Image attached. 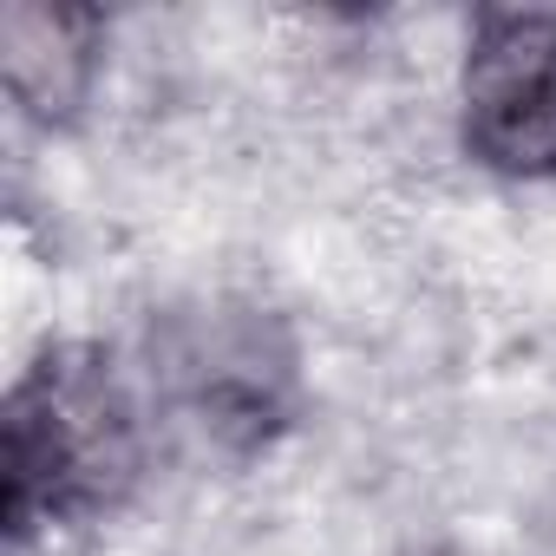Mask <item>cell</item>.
Returning a JSON list of instances; mask_svg holds the SVG:
<instances>
[{"mask_svg": "<svg viewBox=\"0 0 556 556\" xmlns=\"http://www.w3.org/2000/svg\"><path fill=\"white\" fill-rule=\"evenodd\" d=\"M138 406L99 348H47L14 380L0 419V517L14 543L105 517L138 484Z\"/></svg>", "mask_w": 556, "mask_h": 556, "instance_id": "1", "label": "cell"}, {"mask_svg": "<svg viewBox=\"0 0 556 556\" xmlns=\"http://www.w3.org/2000/svg\"><path fill=\"white\" fill-rule=\"evenodd\" d=\"M151 374L177 419L223 452H255L295 413V341L255 302L170 308L151 334Z\"/></svg>", "mask_w": 556, "mask_h": 556, "instance_id": "2", "label": "cell"}, {"mask_svg": "<svg viewBox=\"0 0 556 556\" xmlns=\"http://www.w3.org/2000/svg\"><path fill=\"white\" fill-rule=\"evenodd\" d=\"M465 144L504 177H556V14H484L465 53Z\"/></svg>", "mask_w": 556, "mask_h": 556, "instance_id": "3", "label": "cell"}, {"mask_svg": "<svg viewBox=\"0 0 556 556\" xmlns=\"http://www.w3.org/2000/svg\"><path fill=\"white\" fill-rule=\"evenodd\" d=\"M0 60L8 86L34 118H66L99 66V14L86 8H8L0 14Z\"/></svg>", "mask_w": 556, "mask_h": 556, "instance_id": "4", "label": "cell"}]
</instances>
